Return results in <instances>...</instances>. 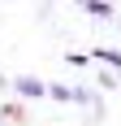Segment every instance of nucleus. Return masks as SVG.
<instances>
[{
	"instance_id": "nucleus-5",
	"label": "nucleus",
	"mask_w": 121,
	"mask_h": 126,
	"mask_svg": "<svg viewBox=\"0 0 121 126\" xmlns=\"http://www.w3.org/2000/svg\"><path fill=\"white\" fill-rule=\"evenodd\" d=\"M48 96L60 100V104H69V83H48Z\"/></svg>"
},
{
	"instance_id": "nucleus-8",
	"label": "nucleus",
	"mask_w": 121,
	"mask_h": 126,
	"mask_svg": "<svg viewBox=\"0 0 121 126\" xmlns=\"http://www.w3.org/2000/svg\"><path fill=\"white\" fill-rule=\"evenodd\" d=\"M0 87H9V78H4V74H0Z\"/></svg>"
},
{
	"instance_id": "nucleus-2",
	"label": "nucleus",
	"mask_w": 121,
	"mask_h": 126,
	"mask_svg": "<svg viewBox=\"0 0 121 126\" xmlns=\"http://www.w3.org/2000/svg\"><path fill=\"white\" fill-rule=\"evenodd\" d=\"M82 9L91 13V17H104V22H112V17H117V9H112L108 0H82Z\"/></svg>"
},
{
	"instance_id": "nucleus-4",
	"label": "nucleus",
	"mask_w": 121,
	"mask_h": 126,
	"mask_svg": "<svg viewBox=\"0 0 121 126\" xmlns=\"http://www.w3.org/2000/svg\"><path fill=\"white\" fill-rule=\"evenodd\" d=\"M69 104H95V91L91 87H69Z\"/></svg>"
},
{
	"instance_id": "nucleus-3",
	"label": "nucleus",
	"mask_w": 121,
	"mask_h": 126,
	"mask_svg": "<svg viewBox=\"0 0 121 126\" xmlns=\"http://www.w3.org/2000/svg\"><path fill=\"white\" fill-rule=\"evenodd\" d=\"M91 57H99V65H108V70H117V74H121V48H104V44H99Z\"/></svg>"
},
{
	"instance_id": "nucleus-6",
	"label": "nucleus",
	"mask_w": 121,
	"mask_h": 126,
	"mask_svg": "<svg viewBox=\"0 0 121 126\" xmlns=\"http://www.w3.org/2000/svg\"><path fill=\"white\" fill-rule=\"evenodd\" d=\"M99 87H104V91H112V87H117V70L99 65Z\"/></svg>"
},
{
	"instance_id": "nucleus-7",
	"label": "nucleus",
	"mask_w": 121,
	"mask_h": 126,
	"mask_svg": "<svg viewBox=\"0 0 121 126\" xmlns=\"http://www.w3.org/2000/svg\"><path fill=\"white\" fill-rule=\"evenodd\" d=\"M65 61H69V65H86V61H91V52H69Z\"/></svg>"
},
{
	"instance_id": "nucleus-1",
	"label": "nucleus",
	"mask_w": 121,
	"mask_h": 126,
	"mask_svg": "<svg viewBox=\"0 0 121 126\" xmlns=\"http://www.w3.org/2000/svg\"><path fill=\"white\" fill-rule=\"evenodd\" d=\"M9 87L17 91V96H26V100H39V96H48V83H43V78H30V74L9 78Z\"/></svg>"
}]
</instances>
